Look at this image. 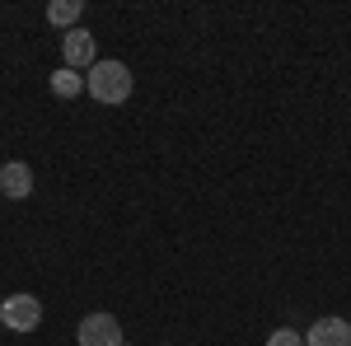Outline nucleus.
Wrapping results in <instances>:
<instances>
[{"label":"nucleus","instance_id":"nucleus-10","mask_svg":"<svg viewBox=\"0 0 351 346\" xmlns=\"http://www.w3.org/2000/svg\"><path fill=\"white\" fill-rule=\"evenodd\" d=\"M122 346H132V342H122Z\"/></svg>","mask_w":351,"mask_h":346},{"label":"nucleus","instance_id":"nucleus-4","mask_svg":"<svg viewBox=\"0 0 351 346\" xmlns=\"http://www.w3.org/2000/svg\"><path fill=\"white\" fill-rule=\"evenodd\" d=\"M75 342L80 346H122L127 337H122V323L112 319V314H89L75 328Z\"/></svg>","mask_w":351,"mask_h":346},{"label":"nucleus","instance_id":"nucleus-8","mask_svg":"<svg viewBox=\"0 0 351 346\" xmlns=\"http://www.w3.org/2000/svg\"><path fill=\"white\" fill-rule=\"evenodd\" d=\"M52 94H56V99H80V94H84V75H80V71H71V66L52 71Z\"/></svg>","mask_w":351,"mask_h":346},{"label":"nucleus","instance_id":"nucleus-1","mask_svg":"<svg viewBox=\"0 0 351 346\" xmlns=\"http://www.w3.org/2000/svg\"><path fill=\"white\" fill-rule=\"evenodd\" d=\"M84 89H89L94 103H127L136 89V75L127 71V61H99L84 75Z\"/></svg>","mask_w":351,"mask_h":346},{"label":"nucleus","instance_id":"nucleus-3","mask_svg":"<svg viewBox=\"0 0 351 346\" xmlns=\"http://www.w3.org/2000/svg\"><path fill=\"white\" fill-rule=\"evenodd\" d=\"M61 61H66L71 71H94V66H99V42H94V33H89V28H71V33L61 38Z\"/></svg>","mask_w":351,"mask_h":346},{"label":"nucleus","instance_id":"nucleus-7","mask_svg":"<svg viewBox=\"0 0 351 346\" xmlns=\"http://www.w3.org/2000/svg\"><path fill=\"white\" fill-rule=\"evenodd\" d=\"M80 14H84L80 0H52V5H47V24H52V28H66V33L80 24Z\"/></svg>","mask_w":351,"mask_h":346},{"label":"nucleus","instance_id":"nucleus-6","mask_svg":"<svg viewBox=\"0 0 351 346\" xmlns=\"http://www.w3.org/2000/svg\"><path fill=\"white\" fill-rule=\"evenodd\" d=\"M0 192L10 197V201H24L28 192H33V169L24 160H10L0 169Z\"/></svg>","mask_w":351,"mask_h":346},{"label":"nucleus","instance_id":"nucleus-9","mask_svg":"<svg viewBox=\"0 0 351 346\" xmlns=\"http://www.w3.org/2000/svg\"><path fill=\"white\" fill-rule=\"evenodd\" d=\"M267 346H304V332H295V328H276L267 337Z\"/></svg>","mask_w":351,"mask_h":346},{"label":"nucleus","instance_id":"nucleus-5","mask_svg":"<svg viewBox=\"0 0 351 346\" xmlns=\"http://www.w3.org/2000/svg\"><path fill=\"white\" fill-rule=\"evenodd\" d=\"M304 346H351V323L328 314V319H314V328L304 332Z\"/></svg>","mask_w":351,"mask_h":346},{"label":"nucleus","instance_id":"nucleus-2","mask_svg":"<svg viewBox=\"0 0 351 346\" xmlns=\"http://www.w3.org/2000/svg\"><path fill=\"white\" fill-rule=\"evenodd\" d=\"M0 323H5L10 332H33V328L43 323V299L28 295V291L5 295V299H0Z\"/></svg>","mask_w":351,"mask_h":346}]
</instances>
